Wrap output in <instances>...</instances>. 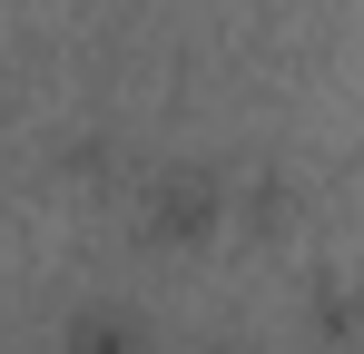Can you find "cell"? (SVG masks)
<instances>
[{"mask_svg":"<svg viewBox=\"0 0 364 354\" xmlns=\"http://www.w3.org/2000/svg\"><path fill=\"white\" fill-rule=\"evenodd\" d=\"M69 354H138V325L128 315H79L69 325Z\"/></svg>","mask_w":364,"mask_h":354,"instance_id":"obj_1","label":"cell"}]
</instances>
